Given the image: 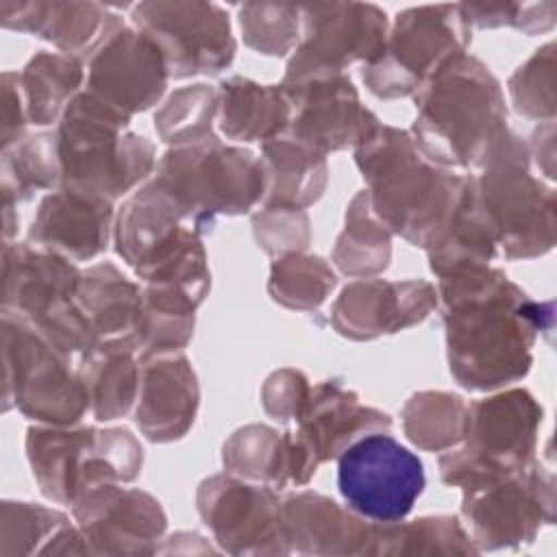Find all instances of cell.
Returning a JSON list of instances; mask_svg holds the SVG:
<instances>
[{
  "mask_svg": "<svg viewBox=\"0 0 557 557\" xmlns=\"http://www.w3.org/2000/svg\"><path fill=\"white\" fill-rule=\"evenodd\" d=\"M437 278L453 379L472 392H492L524 379L537 335L553 331V302L533 300L490 263Z\"/></svg>",
  "mask_w": 557,
  "mask_h": 557,
  "instance_id": "cell-1",
  "label": "cell"
},
{
  "mask_svg": "<svg viewBox=\"0 0 557 557\" xmlns=\"http://www.w3.org/2000/svg\"><path fill=\"white\" fill-rule=\"evenodd\" d=\"M413 100V144L444 170L483 168L511 131L498 78L468 52L437 72Z\"/></svg>",
  "mask_w": 557,
  "mask_h": 557,
  "instance_id": "cell-2",
  "label": "cell"
},
{
  "mask_svg": "<svg viewBox=\"0 0 557 557\" xmlns=\"http://www.w3.org/2000/svg\"><path fill=\"white\" fill-rule=\"evenodd\" d=\"M372 213L411 246L426 248L448 224L466 176L422 157L409 131L379 124L357 148Z\"/></svg>",
  "mask_w": 557,
  "mask_h": 557,
  "instance_id": "cell-3",
  "label": "cell"
},
{
  "mask_svg": "<svg viewBox=\"0 0 557 557\" xmlns=\"http://www.w3.org/2000/svg\"><path fill=\"white\" fill-rule=\"evenodd\" d=\"M128 115L81 91L57 126L61 189L113 202L146 181L157 168L154 146L128 131Z\"/></svg>",
  "mask_w": 557,
  "mask_h": 557,
  "instance_id": "cell-4",
  "label": "cell"
},
{
  "mask_svg": "<svg viewBox=\"0 0 557 557\" xmlns=\"http://www.w3.org/2000/svg\"><path fill=\"white\" fill-rule=\"evenodd\" d=\"M117 255L146 285H174L205 300L211 287L202 233L152 178L124 200L115 215Z\"/></svg>",
  "mask_w": 557,
  "mask_h": 557,
  "instance_id": "cell-5",
  "label": "cell"
},
{
  "mask_svg": "<svg viewBox=\"0 0 557 557\" xmlns=\"http://www.w3.org/2000/svg\"><path fill=\"white\" fill-rule=\"evenodd\" d=\"M26 457L39 492L61 505L81 494L139 476L144 448L124 426H54L37 424L26 431Z\"/></svg>",
  "mask_w": 557,
  "mask_h": 557,
  "instance_id": "cell-6",
  "label": "cell"
},
{
  "mask_svg": "<svg viewBox=\"0 0 557 557\" xmlns=\"http://www.w3.org/2000/svg\"><path fill=\"white\" fill-rule=\"evenodd\" d=\"M154 181L205 235L218 215H244L263 202L265 170L248 148L226 146L218 135L165 150Z\"/></svg>",
  "mask_w": 557,
  "mask_h": 557,
  "instance_id": "cell-7",
  "label": "cell"
},
{
  "mask_svg": "<svg viewBox=\"0 0 557 557\" xmlns=\"http://www.w3.org/2000/svg\"><path fill=\"white\" fill-rule=\"evenodd\" d=\"M81 270L65 257L30 242L2 246V311L26 320L70 359L96 346L87 315L76 302Z\"/></svg>",
  "mask_w": 557,
  "mask_h": 557,
  "instance_id": "cell-8",
  "label": "cell"
},
{
  "mask_svg": "<svg viewBox=\"0 0 557 557\" xmlns=\"http://www.w3.org/2000/svg\"><path fill=\"white\" fill-rule=\"evenodd\" d=\"M542 418V405L522 387L470 403L463 446L448 448L437 461L442 481L466 492L529 468Z\"/></svg>",
  "mask_w": 557,
  "mask_h": 557,
  "instance_id": "cell-9",
  "label": "cell"
},
{
  "mask_svg": "<svg viewBox=\"0 0 557 557\" xmlns=\"http://www.w3.org/2000/svg\"><path fill=\"white\" fill-rule=\"evenodd\" d=\"M529 146L513 131L498 144L474 187L507 259H535L557 239V196L529 172Z\"/></svg>",
  "mask_w": 557,
  "mask_h": 557,
  "instance_id": "cell-10",
  "label": "cell"
},
{
  "mask_svg": "<svg viewBox=\"0 0 557 557\" xmlns=\"http://www.w3.org/2000/svg\"><path fill=\"white\" fill-rule=\"evenodd\" d=\"M41 424L72 426L89 411L78 363L26 320L2 311V409Z\"/></svg>",
  "mask_w": 557,
  "mask_h": 557,
  "instance_id": "cell-11",
  "label": "cell"
},
{
  "mask_svg": "<svg viewBox=\"0 0 557 557\" xmlns=\"http://www.w3.org/2000/svg\"><path fill=\"white\" fill-rule=\"evenodd\" d=\"M472 30L457 4L411 7L396 15L381 54L366 63L361 78L383 100L416 96L437 72L466 52Z\"/></svg>",
  "mask_w": 557,
  "mask_h": 557,
  "instance_id": "cell-12",
  "label": "cell"
},
{
  "mask_svg": "<svg viewBox=\"0 0 557 557\" xmlns=\"http://www.w3.org/2000/svg\"><path fill=\"white\" fill-rule=\"evenodd\" d=\"M300 41L287 61L283 85L346 74V67L374 61L387 39L389 20L368 2L300 4Z\"/></svg>",
  "mask_w": 557,
  "mask_h": 557,
  "instance_id": "cell-13",
  "label": "cell"
},
{
  "mask_svg": "<svg viewBox=\"0 0 557 557\" xmlns=\"http://www.w3.org/2000/svg\"><path fill=\"white\" fill-rule=\"evenodd\" d=\"M424 483L420 457L383 431L355 440L337 457L339 494L348 509L370 522L407 518Z\"/></svg>",
  "mask_w": 557,
  "mask_h": 557,
  "instance_id": "cell-14",
  "label": "cell"
},
{
  "mask_svg": "<svg viewBox=\"0 0 557 557\" xmlns=\"http://www.w3.org/2000/svg\"><path fill=\"white\" fill-rule=\"evenodd\" d=\"M137 30L165 57L170 78L213 76L235 59V37L222 7L202 0H152L131 9Z\"/></svg>",
  "mask_w": 557,
  "mask_h": 557,
  "instance_id": "cell-15",
  "label": "cell"
},
{
  "mask_svg": "<svg viewBox=\"0 0 557 557\" xmlns=\"http://www.w3.org/2000/svg\"><path fill=\"white\" fill-rule=\"evenodd\" d=\"M461 513L479 550L531 544L544 524L555 522V474L533 461L516 474L466 490Z\"/></svg>",
  "mask_w": 557,
  "mask_h": 557,
  "instance_id": "cell-16",
  "label": "cell"
},
{
  "mask_svg": "<svg viewBox=\"0 0 557 557\" xmlns=\"http://www.w3.org/2000/svg\"><path fill=\"white\" fill-rule=\"evenodd\" d=\"M296 431H287L292 457V485H307L318 466L337 459L355 440L387 431L389 413L363 405L339 379L311 385L296 416Z\"/></svg>",
  "mask_w": 557,
  "mask_h": 557,
  "instance_id": "cell-17",
  "label": "cell"
},
{
  "mask_svg": "<svg viewBox=\"0 0 557 557\" xmlns=\"http://www.w3.org/2000/svg\"><path fill=\"white\" fill-rule=\"evenodd\" d=\"M196 507L213 540L231 555H289L276 490L213 474L198 485Z\"/></svg>",
  "mask_w": 557,
  "mask_h": 557,
  "instance_id": "cell-18",
  "label": "cell"
},
{
  "mask_svg": "<svg viewBox=\"0 0 557 557\" xmlns=\"http://www.w3.org/2000/svg\"><path fill=\"white\" fill-rule=\"evenodd\" d=\"M91 555H152L159 550L168 518L161 503L137 487L109 483L72 503Z\"/></svg>",
  "mask_w": 557,
  "mask_h": 557,
  "instance_id": "cell-19",
  "label": "cell"
},
{
  "mask_svg": "<svg viewBox=\"0 0 557 557\" xmlns=\"http://www.w3.org/2000/svg\"><path fill=\"white\" fill-rule=\"evenodd\" d=\"M87 65L85 91L128 117L154 107L170 81L159 46L126 24L89 57Z\"/></svg>",
  "mask_w": 557,
  "mask_h": 557,
  "instance_id": "cell-20",
  "label": "cell"
},
{
  "mask_svg": "<svg viewBox=\"0 0 557 557\" xmlns=\"http://www.w3.org/2000/svg\"><path fill=\"white\" fill-rule=\"evenodd\" d=\"M283 89L292 104L287 131L326 157L348 146L357 148L381 124L379 117L361 104L346 74L283 85Z\"/></svg>",
  "mask_w": 557,
  "mask_h": 557,
  "instance_id": "cell-21",
  "label": "cell"
},
{
  "mask_svg": "<svg viewBox=\"0 0 557 557\" xmlns=\"http://www.w3.org/2000/svg\"><path fill=\"white\" fill-rule=\"evenodd\" d=\"M437 307V289L429 281L357 278L348 283L331 309L333 329L352 342H370L420 324Z\"/></svg>",
  "mask_w": 557,
  "mask_h": 557,
  "instance_id": "cell-22",
  "label": "cell"
},
{
  "mask_svg": "<svg viewBox=\"0 0 557 557\" xmlns=\"http://www.w3.org/2000/svg\"><path fill=\"white\" fill-rule=\"evenodd\" d=\"M4 28L30 33L59 48L63 54L87 59L124 26L122 17L98 2H44L0 0Z\"/></svg>",
  "mask_w": 557,
  "mask_h": 557,
  "instance_id": "cell-23",
  "label": "cell"
},
{
  "mask_svg": "<svg viewBox=\"0 0 557 557\" xmlns=\"http://www.w3.org/2000/svg\"><path fill=\"white\" fill-rule=\"evenodd\" d=\"M111 233L113 202L72 189H54L39 202L28 242L76 263L104 252Z\"/></svg>",
  "mask_w": 557,
  "mask_h": 557,
  "instance_id": "cell-24",
  "label": "cell"
},
{
  "mask_svg": "<svg viewBox=\"0 0 557 557\" xmlns=\"http://www.w3.org/2000/svg\"><path fill=\"white\" fill-rule=\"evenodd\" d=\"M200 405L196 372L183 352L141 361L135 422L154 444L176 442L191 429Z\"/></svg>",
  "mask_w": 557,
  "mask_h": 557,
  "instance_id": "cell-25",
  "label": "cell"
},
{
  "mask_svg": "<svg viewBox=\"0 0 557 557\" xmlns=\"http://www.w3.org/2000/svg\"><path fill=\"white\" fill-rule=\"evenodd\" d=\"M289 550L305 555H368L372 522L311 490L281 498Z\"/></svg>",
  "mask_w": 557,
  "mask_h": 557,
  "instance_id": "cell-26",
  "label": "cell"
},
{
  "mask_svg": "<svg viewBox=\"0 0 557 557\" xmlns=\"http://www.w3.org/2000/svg\"><path fill=\"white\" fill-rule=\"evenodd\" d=\"M76 302L89 320L98 344H131L137 350L141 287L113 263H96L81 272Z\"/></svg>",
  "mask_w": 557,
  "mask_h": 557,
  "instance_id": "cell-27",
  "label": "cell"
},
{
  "mask_svg": "<svg viewBox=\"0 0 557 557\" xmlns=\"http://www.w3.org/2000/svg\"><path fill=\"white\" fill-rule=\"evenodd\" d=\"M261 163L265 170L263 205L307 209L326 189V154L289 131L261 141Z\"/></svg>",
  "mask_w": 557,
  "mask_h": 557,
  "instance_id": "cell-28",
  "label": "cell"
},
{
  "mask_svg": "<svg viewBox=\"0 0 557 557\" xmlns=\"http://www.w3.org/2000/svg\"><path fill=\"white\" fill-rule=\"evenodd\" d=\"M218 126L235 141H265L289 128L292 104L283 85L231 76L218 85Z\"/></svg>",
  "mask_w": 557,
  "mask_h": 557,
  "instance_id": "cell-29",
  "label": "cell"
},
{
  "mask_svg": "<svg viewBox=\"0 0 557 557\" xmlns=\"http://www.w3.org/2000/svg\"><path fill=\"white\" fill-rule=\"evenodd\" d=\"M91 555L89 544L70 518L37 503H2L0 555Z\"/></svg>",
  "mask_w": 557,
  "mask_h": 557,
  "instance_id": "cell-30",
  "label": "cell"
},
{
  "mask_svg": "<svg viewBox=\"0 0 557 557\" xmlns=\"http://www.w3.org/2000/svg\"><path fill=\"white\" fill-rule=\"evenodd\" d=\"M89 411L98 422L124 418L137 400L141 361L131 344H98L78 361Z\"/></svg>",
  "mask_w": 557,
  "mask_h": 557,
  "instance_id": "cell-31",
  "label": "cell"
},
{
  "mask_svg": "<svg viewBox=\"0 0 557 557\" xmlns=\"http://www.w3.org/2000/svg\"><path fill=\"white\" fill-rule=\"evenodd\" d=\"M496 237L476 196L474 176H466L461 198L444 231L424 248L437 276L468 265H487L496 257Z\"/></svg>",
  "mask_w": 557,
  "mask_h": 557,
  "instance_id": "cell-32",
  "label": "cell"
},
{
  "mask_svg": "<svg viewBox=\"0 0 557 557\" xmlns=\"http://www.w3.org/2000/svg\"><path fill=\"white\" fill-rule=\"evenodd\" d=\"M198 307L200 302L181 287H141V318L137 329L139 361L181 352L194 335Z\"/></svg>",
  "mask_w": 557,
  "mask_h": 557,
  "instance_id": "cell-33",
  "label": "cell"
},
{
  "mask_svg": "<svg viewBox=\"0 0 557 557\" xmlns=\"http://www.w3.org/2000/svg\"><path fill=\"white\" fill-rule=\"evenodd\" d=\"M83 59L63 52H37L20 74L28 122L48 126L59 122L67 104L81 94Z\"/></svg>",
  "mask_w": 557,
  "mask_h": 557,
  "instance_id": "cell-34",
  "label": "cell"
},
{
  "mask_svg": "<svg viewBox=\"0 0 557 557\" xmlns=\"http://www.w3.org/2000/svg\"><path fill=\"white\" fill-rule=\"evenodd\" d=\"M224 472L239 479L283 490L292 485V457L287 431L268 424H246L222 446Z\"/></svg>",
  "mask_w": 557,
  "mask_h": 557,
  "instance_id": "cell-35",
  "label": "cell"
},
{
  "mask_svg": "<svg viewBox=\"0 0 557 557\" xmlns=\"http://www.w3.org/2000/svg\"><path fill=\"white\" fill-rule=\"evenodd\" d=\"M470 533L453 516H424L411 522H372L368 555H472Z\"/></svg>",
  "mask_w": 557,
  "mask_h": 557,
  "instance_id": "cell-36",
  "label": "cell"
},
{
  "mask_svg": "<svg viewBox=\"0 0 557 557\" xmlns=\"http://www.w3.org/2000/svg\"><path fill=\"white\" fill-rule=\"evenodd\" d=\"M39 189H61L57 131L28 135L2 150V209H15Z\"/></svg>",
  "mask_w": 557,
  "mask_h": 557,
  "instance_id": "cell-37",
  "label": "cell"
},
{
  "mask_svg": "<svg viewBox=\"0 0 557 557\" xmlns=\"http://www.w3.org/2000/svg\"><path fill=\"white\" fill-rule=\"evenodd\" d=\"M392 233L372 213L368 191L361 189L346 209V224L333 248V263L352 278H370L387 270Z\"/></svg>",
  "mask_w": 557,
  "mask_h": 557,
  "instance_id": "cell-38",
  "label": "cell"
},
{
  "mask_svg": "<svg viewBox=\"0 0 557 557\" xmlns=\"http://www.w3.org/2000/svg\"><path fill=\"white\" fill-rule=\"evenodd\" d=\"M407 440L431 453L455 448L466 437L468 403L453 392H416L400 411Z\"/></svg>",
  "mask_w": 557,
  "mask_h": 557,
  "instance_id": "cell-39",
  "label": "cell"
},
{
  "mask_svg": "<svg viewBox=\"0 0 557 557\" xmlns=\"http://www.w3.org/2000/svg\"><path fill=\"white\" fill-rule=\"evenodd\" d=\"M220 94L207 83L174 89L154 113V131L170 148L191 146L215 137Z\"/></svg>",
  "mask_w": 557,
  "mask_h": 557,
  "instance_id": "cell-40",
  "label": "cell"
},
{
  "mask_svg": "<svg viewBox=\"0 0 557 557\" xmlns=\"http://www.w3.org/2000/svg\"><path fill=\"white\" fill-rule=\"evenodd\" d=\"M333 268L318 255L294 252L278 257L270 268L268 294L294 311H315L335 289Z\"/></svg>",
  "mask_w": 557,
  "mask_h": 557,
  "instance_id": "cell-41",
  "label": "cell"
},
{
  "mask_svg": "<svg viewBox=\"0 0 557 557\" xmlns=\"http://www.w3.org/2000/svg\"><path fill=\"white\" fill-rule=\"evenodd\" d=\"M237 22L244 44L265 57H285L300 41V4L244 2Z\"/></svg>",
  "mask_w": 557,
  "mask_h": 557,
  "instance_id": "cell-42",
  "label": "cell"
},
{
  "mask_svg": "<svg viewBox=\"0 0 557 557\" xmlns=\"http://www.w3.org/2000/svg\"><path fill=\"white\" fill-rule=\"evenodd\" d=\"M557 57L555 44L548 41L537 48L509 78V96L516 113L537 120L555 122L557 111Z\"/></svg>",
  "mask_w": 557,
  "mask_h": 557,
  "instance_id": "cell-43",
  "label": "cell"
},
{
  "mask_svg": "<svg viewBox=\"0 0 557 557\" xmlns=\"http://www.w3.org/2000/svg\"><path fill=\"white\" fill-rule=\"evenodd\" d=\"M252 235L257 246L270 257L305 252L311 242L309 215L305 209L263 205L252 215Z\"/></svg>",
  "mask_w": 557,
  "mask_h": 557,
  "instance_id": "cell-44",
  "label": "cell"
},
{
  "mask_svg": "<svg viewBox=\"0 0 557 557\" xmlns=\"http://www.w3.org/2000/svg\"><path fill=\"white\" fill-rule=\"evenodd\" d=\"M311 383L307 376L296 368H281L272 372L263 387H261V403L270 418L278 422L296 420L300 413L307 396H309Z\"/></svg>",
  "mask_w": 557,
  "mask_h": 557,
  "instance_id": "cell-45",
  "label": "cell"
},
{
  "mask_svg": "<svg viewBox=\"0 0 557 557\" xmlns=\"http://www.w3.org/2000/svg\"><path fill=\"white\" fill-rule=\"evenodd\" d=\"M28 124L26 104L20 87V74H2V150L11 148L24 139V128Z\"/></svg>",
  "mask_w": 557,
  "mask_h": 557,
  "instance_id": "cell-46",
  "label": "cell"
},
{
  "mask_svg": "<svg viewBox=\"0 0 557 557\" xmlns=\"http://www.w3.org/2000/svg\"><path fill=\"white\" fill-rule=\"evenodd\" d=\"M463 24L472 28H503L518 24L520 2H461L457 4Z\"/></svg>",
  "mask_w": 557,
  "mask_h": 557,
  "instance_id": "cell-47",
  "label": "cell"
},
{
  "mask_svg": "<svg viewBox=\"0 0 557 557\" xmlns=\"http://www.w3.org/2000/svg\"><path fill=\"white\" fill-rule=\"evenodd\" d=\"M557 24V2H520L516 28L533 37L553 30Z\"/></svg>",
  "mask_w": 557,
  "mask_h": 557,
  "instance_id": "cell-48",
  "label": "cell"
},
{
  "mask_svg": "<svg viewBox=\"0 0 557 557\" xmlns=\"http://www.w3.org/2000/svg\"><path fill=\"white\" fill-rule=\"evenodd\" d=\"M529 157H535L537 168L548 178H555V122H542L531 135Z\"/></svg>",
  "mask_w": 557,
  "mask_h": 557,
  "instance_id": "cell-49",
  "label": "cell"
}]
</instances>
